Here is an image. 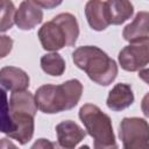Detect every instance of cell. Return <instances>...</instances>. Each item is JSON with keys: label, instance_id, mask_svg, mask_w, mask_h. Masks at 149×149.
I'll return each mask as SVG.
<instances>
[{"label": "cell", "instance_id": "1", "mask_svg": "<svg viewBox=\"0 0 149 149\" xmlns=\"http://www.w3.org/2000/svg\"><path fill=\"white\" fill-rule=\"evenodd\" d=\"M83 93V85L78 79H70L61 85H42L35 92L40 111L47 114L59 113L73 108Z\"/></svg>", "mask_w": 149, "mask_h": 149}, {"label": "cell", "instance_id": "2", "mask_svg": "<svg viewBox=\"0 0 149 149\" xmlns=\"http://www.w3.org/2000/svg\"><path fill=\"white\" fill-rule=\"evenodd\" d=\"M72 57L74 64L99 85L107 86L116 78L118 65L115 61L98 47H79L73 51Z\"/></svg>", "mask_w": 149, "mask_h": 149}, {"label": "cell", "instance_id": "3", "mask_svg": "<svg viewBox=\"0 0 149 149\" xmlns=\"http://www.w3.org/2000/svg\"><path fill=\"white\" fill-rule=\"evenodd\" d=\"M79 118L85 126L88 135L98 144H115V135L113 133L111 118L105 114L98 106L85 104L79 109Z\"/></svg>", "mask_w": 149, "mask_h": 149}, {"label": "cell", "instance_id": "4", "mask_svg": "<svg viewBox=\"0 0 149 149\" xmlns=\"http://www.w3.org/2000/svg\"><path fill=\"white\" fill-rule=\"evenodd\" d=\"M2 133L16 140L20 144L28 143L34 135V116L23 113H13L7 101L2 112Z\"/></svg>", "mask_w": 149, "mask_h": 149}, {"label": "cell", "instance_id": "5", "mask_svg": "<svg viewBox=\"0 0 149 149\" xmlns=\"http://www.w3.org/2000/svg\"><path fill=\"white\" fill-rule=\"evenodd\" d=\"M119 63L126 71H139L149 63V37L126 45L119 52Z\"/></svg>", "mask_w": 149, "mask_h": 149}, {"label": "cell", "instance_id": "6", "mask_svg": "<svg viewBox=\"0 0 149 149\" xmlns=\"http://www.w3.org/2000/svg\"><path fill=\"white\" fill-rule=\"evenodd\" d=\"M38 38L43 49L57 51L63 47H68V40L63 28L54 20L45 22L38 30Z\"/></svg>", "mask_w": 149, "mask_h": 149}, {"label": "cell", "instance_id": "7", "mask_svg": "<svg viewBox=\"0 0 149 149\" xmlns=\"http://www.w3.org/2000/svg\"><path fill=\"white\" fill-rule=\"evenodd\" d=\"M42 8L35 1H22L15 14V23L22 30H30L42 22Z\"/></svg>", "mask_w": 149, "mask_h": 149}, {"label": "cell", "instance_id": "8", "mask_svg": "<svg viewBox=\"0 0 149 149\" xmlns=\"http://www.w3.org/2000/svg\"><path fill=\"white\" fill-rule=\"evenodd\" d=\"M56 134L58 143L62 147L73 149L85 136L86 132L74 121L66 120L56 126Z\"/></svg>", "mask_w": 149, "mask_h": 149}, {"label": "cell", "instance_id": "9", "mask_svg": "<svg viewBox=\"0 0 149 149\" xmlns=\"http://www.w3.org/2000/svg\"><path fill=\"white\" fill-rule=\"evenodd\" d=\"M85 15L90 27L97 31L104 30L111 24L106 1H88L85 6Z\"/></svg>", "mask_w": 149, "mask_h": 149}, {"label": "cell", "instance_id": "10", "mask_svg": "<svg viewBox=\"0 0 149 149\" xmlns=\"http://www.w3.org/2000/svg\"><path fill=\"white\" fill-rule=\"evenodd\" d=\"M0 83L7 91H24L29 86V77L19 68L5 66L0 70Z\"/></svg>", "mask_w": 149, "mask_h": 149}, {"label": "cell", "instance_id": "11", "mask_svg": "<svg viewBox=\"0 0 149 149\" xmlns=\"http://www.w3.org/2000/svg\"><path fill=\"white\" fill-rule=\"evenodd\" d=\"M119 136L122 143L137 137H149V123L142 118H125L120 123Z\"/></svg>", "mask_w": 149, "mask_h": 149}, {"label": "cell", "instance_id": "12", "mask_svg": "<svg viewBox=\"0 0 149 149\" xmlns=\"http://www.w3.org/2000/svg\"><path fill=\"white\" fill-rule=\"evenodd\" d=\"M134 102V94L128 84L119 83L108 93L107 106L109 109L119 112L129 107Z\"/></svg>", "mask_w": 149, "mask_h": 149}, {"label": "cell", "instance_id": "13", "mask_svg": "<svg viewBox=\"0 0 149 149\" xmlns=\"http://www.w3.org/2000/svg\"><path fill=\"white\" fill-rule=\"evenodd\" d=\"M149 35V13L139 12L134 20L127 24L122 31V36L128 42H136Z\"/></svg>", "mask_w": 149, "mask_h": 149}, {"label": "cell", "instance_id": "14", "mask_svg": "<svg viewBox=\"0 0 149 149\" xmlns=\"http://www.w3.org/2000/svg\"><path fill=\"white\" fill-rule=\"evenodd\" d=\"M8 109L13 113H23L35 116L37 112V104L35 97L28 91H17L13 92L7 104Z\"/></svg>", "mask_w": 149, "mask_h": 149}, {"label": "cell", "instance_id": "15", "mask_svg": "<svg viewBox=\"0 0 149 149\" xmlns=\"http://www.w3.org/2000/svg\"><path fill=\"white\" fill-rule=\"evenodd\" d=\"M106 3L111 24H121L128 19H130V16L134 13V7L129 1L109 0L106 1Z\"/></svg>", "mask_w": 149, "mask_h": 149}, {"label": "cell", "instance_id": "16", "mask_svg": "<svg viewBox=\"0 0 149 149\" xmlns=\"http://www.w3.org/2000/svg\"><path fill=\"white\" fill-rule=\"evenodd\" d=\"M52 20L57 22L65 31L66 40H68V47L74 45L79 36V27H78V22L76 17L70 13H62V14L56 15Z\"/></svg>", "mask_w": 149, "mask_h": 149}, {"label": "cell", "instance_id": "17", "mask_svg": "<svg viewBox=\"0 0 149 149\" xmlns=\"http://www.w3.org/2000/svg\"><path fill=\"white\" fill-rule=\"evenodd\" d=\"M41 68L45 73L50 76H62L65 71V62L59 54L51 52L42 56Z\"/></svg>", "mask_w": 149, "mask_h": 149}, {"label": "cell", "instance_id": "18", "mask_svg": "<svg viewBox=\"0 0 149 149\" xmlns=\"http://www.w3.org/2000/svg\"><path fill=\"white\" fill-rule=\"evenodd\" d=\"M0 8H1V27L0 30L3 33L12 28L13 23L15 22V14L16 10L14 8V5L12 1L1 0L0 1Z\"/></svg>", "mask_w": 149, "mask_h": 149}, {"label": "cell", "instance_id": "19", "mask_svg": "<svg viewBox=\"0 0 149 149\" xmlns=\"http://www.w3.org/2000/svg\"><path fill=\"white\" fill-rule=\"evenodd\" d=\"M122 149H149V137H137L123 142Z\"/></svg>", "mask_w": 149, "mask_h": 149}, {"label": "cell", "instance_id": "20", "mask_svg": "<svg viewBox=\"0 0 149 149\" xmlns=\"http://www.w3.org/2000/svg\"><path fill=\"white\" fill-rule=\"evenodd\" d=\"M30 149H55L54 142L47 140V139H38Z\"/></svg>", "mask_w": 149, "mask_h": 149}, {"label": "cell", "instance_id": "21", "mask_svg": "<svg viewBox=\"0 0 149 149\" xmlns=\"http://www.w3.org/2000/svg\"><path fill=\"white\" fill-rule=\"evenodd\" d=\"M13 41L8 36H1V57H5L12 49Z\"/></svg>", "mask_w": 149, "mask_h": 149}, {"label": "cell", "instance_id": "22", "mask_svg": "<svg viewBox=\"0 0 149 149\" xmlns=\"http://www.w3.org/2000/svg\"><path fill=\"white\" fill-rule=\"evenodd\" d=\"M141 109L143 112V114L149 118V92L143 97L142 102H141Z\"/></svg>", "mask_w": 149, "mask_h": 149}, {"label": "cell", "instance_id": "23", "mask_svg": "<svg viewBox=\"0 0 149 149\" xmlns=\"http://www.w3.org/2000/svg\"><path fill=\"white\" fill-rule=\"evenodd\" d=\"M1 149H17V147L8 139H1Z\"/></svg>", "mask_w": 149, "mask_h": 149}, {"label": "cell", "instance_id": "24", "mask_svg": "<svg viewBox=\"0 0 149 149\" xmlns=\"http://www.w3.org/2000/svg\"><path fill=\"white\" fill-rule=\"evenodd\" d=\"M40 7H43V8H52L55 6H58L61 3V1L58 2H55V1H35Z\"/></svg>", "mask_w": 149, "mask_h": 149}, {"label": "cell", "instance_id": "25", "mask_svg": "<svg viewBox=\"0 0 149 149\" xmlns=\"http://www.w3.org/2000/svg\"><path fill=\"white\" fill-rule=\"evenodd\" d=\"M139 77L146 81L148 85H149V69H143V70H140L139 71Z\"/></svg>", "mask_w": 149, "mask_h": 149}, {"label": "cell", "instance_id": "26", "mask_svg": "<svg viewBox=\"0 0 149 149\" xmlns=\"http://www.w3.org/2000/svg\"><path fill=\"white\" fill-rule=\"evenodd\" d=\"M94 149H119L118 148V144H98V143H94Z\"/></svg>", "mask_w": 149, "mask_h": 149}, {"label": "cell", "instance_id": "27", "mask_svg": "<svg viewBox=\"0 0 149 149\" xmlns=\"http://www.w3.org/2000/svg\"><path fill=\"white\" fill-rule=\"evenodd\" d=\"M54 146H55V149H70V148H65V147H62L58 142L57 143H54Z\"/></svg>", "mask_w": 149, "mask_h": 149}, {"label": "cell", "instance_id": "28", "mask_svg": "<svg viewBox=\"0 0 149 149\" xmlns=\"http://www.w3.org/2000/svg\"><path fill=\"white\" fill-rule=\"evenodd\" d=\"M79 149H90V147L88 146H81Z\"/></svg>", "mask_w": 149, "mask_h": 149}]
</instances>
